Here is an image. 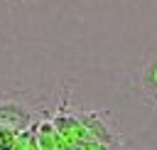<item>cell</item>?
Returning <instances> with one entry per match:
<instances>
[{"label":"cell","instance_id":"obj_2","mask_svg":"<svg viewBox=\"0 0 157 150\" xmlns=\"http://www.w3.org/2000/svg\"><path fill=\"white\" fill-rule=\"evenodd\" d=\"M137 89H140L142 98L152 108H157V54H152L142 64V69L137 74Z\"/></svg>","mask_w":157,"mask_h":150},{"label":"cell","instance_id":"obj_3","mask_svg":"<svg viewBox=\"0 0 157 150\" xmlns=\"http://www.w3.org/2000/svg\"><path fill=\"white\" fill-rule=\"evenodd\" d=\"M78 120H81V125H86L88 130H91V135L96 138V140H101V143H115L118 138L110 133V128L105 125V116L103 113H78Z\"/></svg>","mask_w":157,"mask_h":150},{"label":"cell","instance_id":"obj_1","mask_svg":"<svg viewBox=\"0 0 157 150\" xmlns=\"http://www.w3.org/2000/svg\"><path fill=\"white\" fill-rule=\"evenodd\" d=\"M32 118H34V111L25 98L12 96V93H0V125L2 128L20 133L32 125Z\"/></svg>","mask_w":157,"mask_h":150}]
</instances>
